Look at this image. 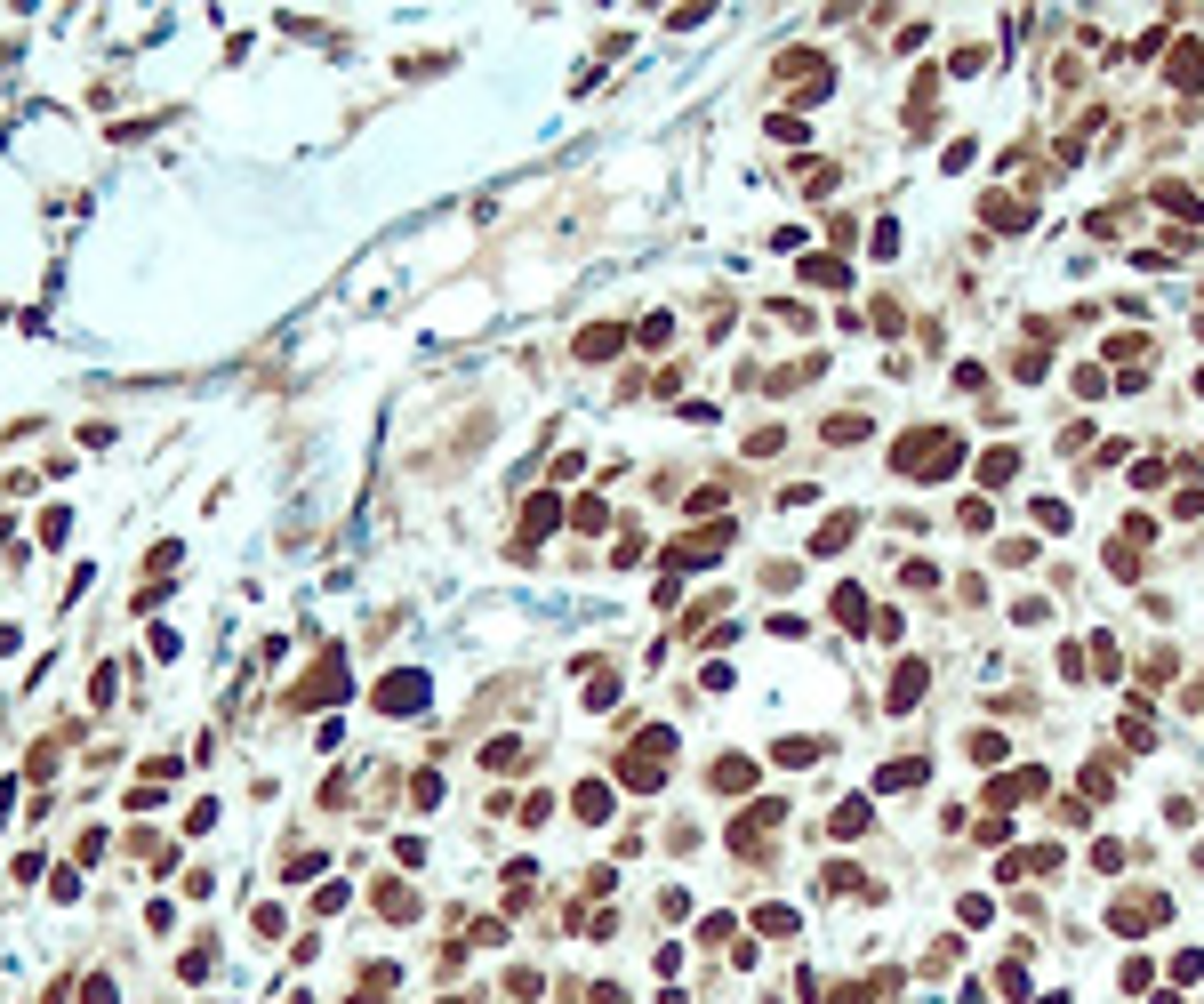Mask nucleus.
Here are the masks:
<instances>
[{"mask_svg": "<svg viewBox=\"0 0 1204 1004\" xmlns=\"http://www.w3.org/2000/svg\"><path fill=\"white\" fill-rule=\"evenodd\" d=\"M803 281H811V289H843L852 273H843V258H811V266H803Z\"/></svg>", "mask_w": 1204, "mask_h": 1004, "instance_id": "nucleus-10", "label": "nucleus"}, {"mask_svg": "<svg viewBox=\"0 0 1204 1004\" xmlns=\"http://www.w3.org/2000/svg\"><path fill=\"white\" fill-rule=\"evenodd\" d=\"M972 763H1004V732H972Z\"/></svg>", "mask_w": 1204, "mask_h": 1004, "instance_id": "nucleus-14", "label": "nucleus"}, {"mask_svg": "<svg viewBox=\"0 0 1204 1004\" xmlns=\"http://www.w3.org/2000/svg\"><path fill=\"white\" fill-rule=\"evenodd\" d=\"M924 675H932V667H924V659H899V683H891V699H883V707H891V716H908V707H916V699H924Z\"/></svg>", "mask_w": 1204, "mask_h": 1004, "instance_id": "nucleus-3", "label": "nucleus"}, {"mask_svg": "<svg viewBox=\"0 0 1204 1004\" xmlns=\"http://www.w3.org/2000/svg\"><path fill=\"white\" fill-rule=\"evenodd\" d=\"M722 555H731V522H707V530H683L675 539V563H691V571H707Z\"/></svg>", "mask_w": 1204, "mask_h": 1004, "instance_id": "nucleus-1", "label": "nucleus"}, {"mask_svg": "<svg viewBox=\"0 0 1204 1004\" xmlns=\"http://www.w3.org/2000/svg\"><path fill=\"white\" fill-rule=\"evenodd\" d=\"M619 346H627V330H619V322H602V330H586V338H578V362H611Z\"/></svg>", "mask_w": 1204, "mask_h": 1004, "instance_id": "nucleus-6", "label": "nucleus"}, {"mask_svg": "<svg viewBox=\"0 0 1204 1004\" xmlns=\"http://www.w3.org/2000/svg\"><path fill=\"white\" fill-rule=\"evenodd\" d=\"M578 819H611V788H602V780L578 788Z\"/></svg>", "mask_w": 1204, "mask_h": 1004, "instance_id": "nucleus-12", "label": "nucleus"}, {"mask_svg": "<svg viewBox=\"0 0 1204 1004\" xmlns=\"http://www.w3.org/2000/svg\"><path fill=\"white\" fill-rule=\"evenodd\" d=\"M980 217H988L996 233H1028V217H1036V209H1028V201H1012V193H988V201H980Z\"/></svg>", "mask_w": 1204, "mask_h": 1004, "instance_id": "nucleus-2", "label": "nucleus"}, {"mask_svg": "<svg viewBox=\"0 0 1204 1004\" xmlns=\"http://www.w3.org/2000/svg\"><path fill=\"white\" fill-rule=\"evenodd\" d=\"M860 828H867V804L843 796V804H835V836H860Z\"/></svg>", "mask_w": 1204, "mask_h": 1004, "instance_id": "nucleus-13", "label": "nucleus"}, {"mask_svg": "<svg viewBox=\"0 0 1204 1004\" xmlns=\"http://www.w3.org/2000/svg\"><path fill=\"white\" fill-rule=\"evenodd\" d=\"M827 611H835L843 627H860V619H867V595H860V586H835V603H827Z\"/></svg>", "mask_w": 1204, "mask_h": 1004, "instance_id": "nucleus-11", "label": "nucleus"}, {"mask_svg": "<svg viewBox=\"0 0 1204 1004\" xmlns=\"http://www.w3.org/2000/svg\"><path fill=\"white\" fill-rule=\"evenodd\" d=\"M755 932L763 940H795V908H755Z\"/></svg>", "mask_w": 1204, "mask_h": 1004, "instance_id": "nucleus-9", "label": "nucleus"}, {"mask_svg": "<svg viewBox=\"0 0 1204 1004\" xmlns=\"http://www.w3.org/2000/svg\"><path fill=\"white\" fill-rule=\"evenodd\" d=\"M1172 81H1180V89H1204V48H1196V40L1172 48Z\"/></svg>", "mask_w": 1204, "mask_h": 1004, "instance_id": "nucleus-8", "label": "nucleus"}, {"mask_svg": "<svg viewBox=\"0 0 1204 1004\" xmlns=\"http://www.w3.org/2000/svg\"><path fill=\"white\" fill-rule=\"evenodd\" d=\"M924 772H932L924 755H899V763H883V772H875V788H883V796H899V788H916Z\"/></svg>", "mask_w": 1204, "mask_h": 1004, "instance_id": "nucleus-5", "label": "nucleus"}, {"mask_svg": "<svg viewBox=\"0 0 1204 1004\" xmlns=\"http://www.w3.org/2000/svg\"><path fill=\"white\" fill-rule=\"evenodd\" d=\"M852 530H860V514H827L811 530V555H843V547H852Z\"/></svg>", "mask_w": 1204, "mask_h": 1004, "instance_id": "nucleus-4", "label": "nucleus"}, {"mask_svg": "<svg viewBox=\"0 0 1204 1004\" xmlns=\"http://www.w3.org/2000/svg\"><path fill=\"white\" fill-rule=\"evenodd\" d=\"M980 483H988V491H1012V483H1019V450H988V458H980Z\"/></svg>", "mask_w": 1204, "mask_h": 1004, "instance_id": "nucleus-7", "label": "nucleus"}]
</instances>
